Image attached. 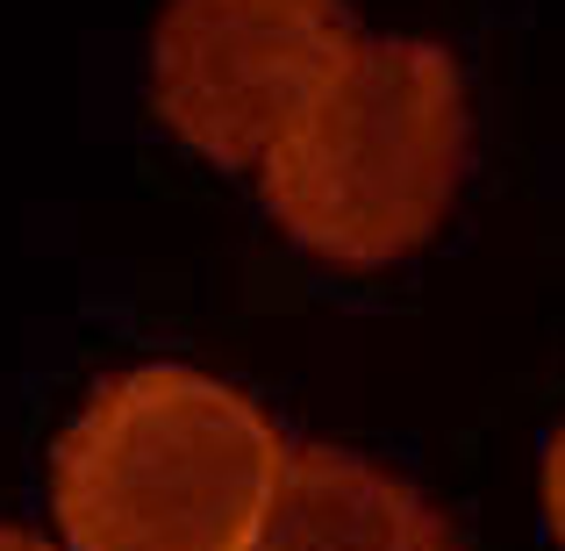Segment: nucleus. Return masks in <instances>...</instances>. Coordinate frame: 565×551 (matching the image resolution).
I'll use <instances>...</instances> for the list:
<instances>
[{
    "label": "nucleus",
    "mask_w": 565,
    "mask_h": 551,
    "mask_svg": "<svg viewBox=\"0 0 565 551\" xmlns=\"http://www.w3.org/2000/svg\"><path fill=\"white\" fill-rule=\"evenodd\" d=\"M287 437L244 386L201 365H122L86 394L51 458L72 551H250Z\"/></svg>",
    "instance_id": "1"
},
{
    "label": "nucleus",
    "mask_w": 565,
    "mask_h": 551,
    "mask_svg": "<svg viewBox=\"0 0 565 551\" xmlns=\"http://www.w3.org/2000/svg\"><path fill=\"white\" fill-rule=\"evenodd\" d=\"M466 72L429 36H359L308 115L265 151V201L337 265L401 258L466 172Z\"/></svg>",
    "instance_id": "2"
},
{
    "label": "nucleus",
    "mask_w": 565,
    "mask_h": 551,
    "mask_svg": "<svg viewBox=\"0 0 565 551\" xmlns=\"http://www.w3.org/2000/svg\"><path fill=\"white\" fill-rule=\"evenodd\" d=\"M359 51L344 0H166L151 94L193 151L250 166Z\"/></svg>",
    "instance_id": "3"
},
{
    "label": "nucleus",
    "mask_w": 565,
    "mask_h": 551,
    "mask_svg": "<svg viewBox=\"0 0 565 551\" xmlns=\"http://www.w3.org/2000/svg\"><path fill=\"white\" fill-rule=\"evenodd\" d=\"M250 551H458V538L401 473L337 444H294Z\"/></svg>",
    "instance_id": "4"
},
{
    "label": "nucleus",
    "mask_w": 565,
    "mask_h": 551,
    "mask_svg": "<svg viewBox=\"0 0 565 551\" xmlns=\"http://www.w3.org/2000/svg\"><path fill=\"white\" fill-rule=\"evenodd\" d=\"M544 516H552V530L565 544V423L552 430V444H544Z\"/></svg>",
    "instance_id": "5"
},
{
    "label": "nucleus",
    "mask_w": 565,
    "mask_h": 551,
    "mask_svg": "<svg viewBox=\"0 0 565 551\" xmlns=\"http://www.w3.org/2000/svg\"><path fill=\"white\" fill-rule=\"evenodd\" d=\"M0 551H57V544H43L29 523H0Z\"/></svg>",
    "instance_id": "6"
}]
</instances>
